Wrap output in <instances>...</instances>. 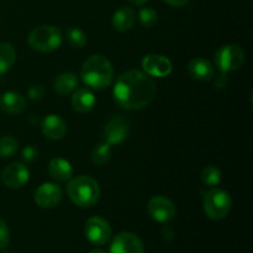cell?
I'll use <instances>...</instances> for the list:
<instances>
[{
	"label": "cell",
	"mask_w": 253,
	"mask_h": 253,
	"mask_svg": "<svg viewBox=\"0 0 253 253\" xmlns=\"http://www.w3.org/2000/svg\"><path fill=\"white\" fill-rule=\"evenodd\" d=\"M157 93L152 77L145 72L131 69L121 74L113 89L114 100L126 110H138L150 105Z\"/></svg>",
	"instance_id": "6da1fadb"
},
{
	"label": "cell",
	"mask_w": 253,
	"mask_h": 253,
	"mask_svg": "<svg viewBox=\"0 0 253 253\" xmlns=\"http://www.w3.org/2000/svg\"><path fill=\"white\" fill-rule=\"evenodd\" d=\"M81 77L86 86L95 90H103L111 85L114 81V68L111 62L101 54L88 57L82 66Z\"/></svg>",
	"instance_id": "7a4b0ae2"
},
{
	"label": "cell",
	"mask_w": 253,
	"mask_h": 253,
	"mask_svg": "<svg viewBox=\"0 0 253 253\" xmlns=\"http://www.w3.org/2000/svg\"><path fill=\"white\" fill-rule=\"evenodd\" d=\"M67 194L77 207L90 208L98 203L100 198V188L94 178L89 175H78L69 180Z\"/></svg>",
	"instance_id": "3957f363"
},
{
	"label": "cell",
	"mask_w": 253,
	"mask_h": 253,
	"mask_svg": "<svg viewBox=\"0 0 253 253\" xmlns=\"http://www.w3.org/2000/svg\"><path fill=\"white\" fill-rule=\"evenodd\" d=\"M27 42L34 51L47 53V52L56 51L61 47L63 42V35L58 27L52 25H42L30 32Z\"/></svg>",
	"instance_id": "277c9868"
},
{
	"label": "cell",
	"mask_w": 253,
	"mask_h": 253,
	"mask_svg": "<svg viewBox=\"0 0 253 253\" xmlns=\"http://www.w3.org/2000/svg\"><path fill=\"white\" fill-rule=\"evenodd\" d=\"M232 209V198L226 190L214 188L205 193L204 210L211 220H222Z\"/></svg>",
	"instance_id": "5b68a950"
},
{
	"label": "cell",
	"mask_w": 253,
	"mask_h": 253,
	"mask_svg": "<svg viewBox=\"0 0 253 253\" xmlns=\"http://www.w3.org/2000/svg\"><path fill=\"white\" fill-rule=\"evenodd\" d=\"M245 63V52L240 46L234 43L220 47L215 53V66L220 72H235Z\"/></svg>",
	"instance_id": "8992f818"
},
{
	"label": "cell",
	"mask_w": 253,
	"mask_h": 253,
	"mask_svg": "<svg viewBox=\"0 0 253 253\" xmlns=\"http://www.w3.org/2000/svg\"><path fill=\"white\" fill-rule=\"evenodd\" d=\"M84 235L90 244L103 246L111 239L113 230L110 224L101 216H93L86 220L84 226Z\"/></svg>",
	"instance_id": "52a82bcc"
},
{
	"label": "cell",
	"mask_w": 253,
	"mask_h": 253,
	"mask_svg": "<svg viewBox=\"0 0 253 253\" xmlns=\"http://www.w3.org/2000/svg\"><path fill=\"white\" fill-rule=\"evenodd\" d=\"M147 210L150 216L155 221L161 222V224H167L172 221L177 215V209H175L174 203L170 202L168 198L165 197H153L148 202Z\"/></svg>",
	"instance_id": "ba28073f"
},
{
	"label": "cell",
	"mask_w": 253,
	"mask_h": 253,
	"mask_svg": "<svg viewBox=\"0 0 253 253\" xmlns=\"http://www.w3.org/2000/svg\"><path fill=\"white\" fill-rule=\"evenodd\" d=\"M63 198V190L54 183H43L35 192V203L43 209L56 208Z\"/></svg>",
	"instance_id": "9c48e42d"
},
{
	"label": "cell",
	"mask_w": 253,
	"mask_h": 253,
	"mask_svg": "<svg viewBox=\"0 0 253 253\" xmlns=\"http://www.w3.org/2000/svg\"><path fill=\"white\" fill-rule=\"evenodd\" d=\"M128 135V121L123 116H115L106 123L103 130L104 141L113 145H120Z\"/></svg>",
	"instance_id": "30bf717a"
},
{
	"label": "cell",
	"mask_w": 253,
	"mask_h": 253,
	"mask_svg": "<svg viewBox=\"0 0 253 253\" xmlns=\"http://www.w3.org/2000/svg\"><path fill=\"white\" fill-rule=\"evenodd\" d=\"M110 253H145V247L135 234L120 232L111 241Z\"/></svg>",
	"instance_id": "8fae6325"
},
{
	"label": "cell",
	"mask_w": 253,
	"mask_h": 253,
	"mask_svg": "<svg viewBox=\"0 0 253 253\" xmlns=\"http://www.w3.org/2000/svg\"><path fill=\"white\" fill-rule=\"evenodd\" d=\"M142 68L146 74L150 77H157V78H163L172 73V62L162 54L151 53L143 57L142 59Z\"/></svg>",
	"instance_id": "7c38bea8"
},
{
	"label": "cell",
	"mask_w": 253,
	"mask_h": 253,
	"mask_svg": "<svg viewBox=\"0 0 253 253\" xmlns=\"http://www.w3.org/2000/svg\"><path fill=\"white\" fill-rule=\"evenodd\" d=\"M1 179L7 188L20 189L29 182L30 170L24 163L14 162L5 168Z\"/></svg>",
	"instance_id": "4fadbf2b"
},
{
	"label": "cell",
	"mask_w": 253,
	"mask_h": 253,
	"mask_svg": "<svg viewBox=\"0 0 253 253\" xmlns=\"http://www.w3.org/2000/svg\"><path fill=\"white\" fill-rule=\"evenodd\" d=\"M42 133L49 140H62L67 133V124L61 116L49 114L41 123Z\"/></svg>",
	"instance_id": "5bb4252c"
},
{
	"label": "cell",
	"mask_w": 253,
	"mask_h": 253,
	"mask_svg": "<svg viewBox=\"0 0 253 253\" xmlns=\"http://www.w3.org/2000/svg\"><path fill=\"white\" fill-rule=\"evenodd\" d=\"M188 73L200 82H209L214 77V66L205 58H194L188 63Z\"/></svg>",
	"instance_id": "9a60e30c"
},
{
	"label": "cell",
	"mask_w": 253,
	"mask_h": 253,
	"mask_svg": "<svg viewBox=\"0 0 253 253\" xmlns=\"http://www.w3.org/2000/svg\"><path fill=\"white\" fill-rule=\"evenodd\" d=\"M26 100L17 91H6L0 96V109L10 115H16L24 111Z\"/></svg>",
	"instance_id": "2e32d148"
},
{
	"label": "cell",
	"mask_w": 253,
	"mask_h": 253,
	"mask_svg": "<svg viewBox=\"0 0 253 253\" xmlns=\"http://www.w3.org/2000/svg\"><path fill=\"white\" fill-rule=\"evenodd\" d=\"M48 174L56 182H68L73 177V167L64 158H53L48 163Z\"/></svg>",
	"instance_id": "e0dca14e"
},
{
	"label": "cell",
	"mask_w": 253,
	"mask_h": 253,
	"mask_svg": "<svg viewBox=\"0 0 253 253\" xmlns=\"http://www.w3.org/2000/svg\"><path fill=\"white\" fill-rule=\"evenodd\" d=\"M95 105V96L88 88L76 89L72 96V106L81 114L89 113Z\"/></svg>",
	"instance_id": "ac0fdd59"
},
{
	"label": "cell",
	"mask_w": 253,
	"mask_h": 253,
	"mask_svg": "<svg viewBox=\"0 0 253 253\" xmlns=\"http://www.w3.org/2000/svg\"><path fill=\"white\" fill-rule=\"evenodd\" d=\"M136 15L131 7L123 6L116 10L113 15V27L119 32H126L133 27Z\"/></svg>",
	"instance_id": "d6986e66"
},
{
	"label": "cell",
	"mask_w": 253,
	"mask_h": 253,
	"mask_svg": "<svg viewBox=\"0 0 253 253\" xmlns=\"http://www.w3.org/2000/svg\"><path fill=\"white\" fill-rule=\"evenodd\" d=\"M78 86V77L72 72H64L58 74L53 82V89L59 95H67V94L74 91Z\"/></svg>",
	"instance_id": "ffe728a7"
},
{
	"label": "cell",
	"mask_w": 253,
	"mask_h": 253,
	"mask_svg": "<svg viewBox=\"0 0 253 253\" xmlns=\"http://www.w3.org/2000/svg\"><path fill=\"white\" fill-rule=\"evenodd\" d=\"M16 59V51L12 44L0 42V74H4L14 66Z\"/></svg>",
	"instance_id": "44dd1931"
},
{
	"label": "cell",
	"mask_w": 253,
	"mask_h": 253,
	"mask_svg": "<svg viewBox=\"0 0 253 253\" xmlns=\"http://www.w3.org/2000/svg\"><path fill=\"white\" fill-rule=\"evenodd\" d=\"M111 145L108 142H100L91 151V161L96 166H104L109 162L111 157Z\"/></svg>",
	"instance_id": "7402d4cb"
},
{
	"label": "cell",
	"mask_w": 253,
	"mask_h": 253,
	"mask_svg": "<svg viewBox=\"0 0 253 253\" xmlns=\"http://www.w3.org/2000/svg\"><path fill=\"white\" fill-rule=\"evenodd\" d=\"M222 179V173L215 166H207L202 170V182L207 187H216Z\"/></svg>",
	"instance_id": "603a6c76"
},
{
	"label": "cell",
	"mask_w": 253,
	"mask_h": 253,
	"mask_svg": "<svg viewBox=\"0 0 253 253\" xmlns=\"http://www.w3.org/2000/svg\"><path fill=\"white\" fill-rule=\"evenodd\" d=\"M66 39L68 43L74 48H83L86 44V35L78 27H69L66 32Z\"/></svg>",
	"instance_id": "cb8c5ba5"
},
{
	"label": "cell",
	"mask_w": 253,
	"mask_h": 253,
	"mask_svg": "<svg viewBox=\"0 0 253 253\" xmlns=\"http://www.w3.org/2000/svg\"><path fill=\"white\" fill-rule=\"evenodd\" d=\"M17 148H19V142L16 138L11 136H4L0 138V158L11 157L16 153Z\"/></svg>",
	"instance_id": "d4e9b609"
},
{
	"label": "cell",
	"mask_w": 253,
	"mask_h": 253,
	"mask_svg": "<svg viewBox=\"0 0 253 253\" xmlns=\"http://www.w3.org/2000/svg\"><path fill=\"white\" fill-rule=\"evenodd\" d=\"M138 20L145 27H152L157 24L158 15L157 11L151 7H142L138 11Z\"/></svg>",
	"instance_id": "484cf974"
},
{
	"label": "cell",
	"mask_w": 253,
	"mask_h": 253,
	"mask_svg": "<svg viewBox=\"0 0 253 253\" xmlns=\"http://www.w3.org/2000/svg\"><path fill=\"white\" fill-rule=\"evenodd\" d=\"M10 241V232L6 222L0 219V250L6 249Z\"/></svg>",
	"instance_id": "4316f807"
},
{
	"label": "cell",
	"mask_w": 253,
	"mask_h": 253,
	"mask_svg": "<svg viewBox=\"0 0 253 253\" xmlns=\"http://www.w3.org/2000/svg\"><path fill=\"white\" fill-rule=\"evenodd\" d=\"M44 93H46V90H44V86L42 84H34V85L30 86L27 95H29V99H31V100L39 101L43 98Z\"/></svg>",
	"instance_id": "83f0119b"
},
{
	"label": "cell",
	"mask_w": 253,
	"mask_h": 253,
	"mask_svg": "<svg viewBox=\"0 0 253 253\" xmlns=\"http://www.w3.org/2000/svg\"><path fill=\"white\" fill-rule=\"evenodd\" d=\"M39 157V150L35 146L30 145L22 150V160L27 163H32Z\"/></svg>",
	"instance_id": "f1b7e54d"
},
{
	"label": "cell",
	"mask_w": 253,
	"mask_h": 253,
	"mask_svg": "<svg viewBox=\"0 0 253 253\" xmlns=\"http://www.w3.org/2000/svg\"><path fill=\"white\" fill-rule=\"evenodd\" d=\"M211 79H214V86L216 89L226 88L227 83H229V78H227L226 73H224V72L219 73V74H217V76L212 77Z\"/></svg>",
	"instance_id": "f546056e"
},
{
	"label": "cell",
	"mask_w": 253,
	"mask_h": 253,
	"mask_svg": "<svg viewBox=\"0 0 253 253\" xmlns=\"http://www.w3.org/2000/svg\"><path fill=\"white\" fill-rule=\"evenodd\" d=\"M163 1H165L166 4L169 5V6L182 7V6H184V5H187L189 0H163Z\"/></svg>",
	"instance_id": "4dcf8cb0"
},
{
	"label": "cell",
	"mask_w": 253,
	"mask_h": 253,
	"mask_svg": "<svg viewBox=\"0 0 253 253\" xmlns=\"http://www.w3.org/2000/svg\"><path fill=\"white\" fill-rule=\"evenodd\" d=\"M128 1L132 5H135V6H142V5H145L148 0H128Z\"/></svg>",
	"instance_id": "1f68e13d"
},
{
	"label": "cell",
	"mask_w": 253,
	"mask_h": 253,
	"mask_svg": "<svg viewBox=\"0 0 253 253\" xmlns=\"http://www.w3.org/2000/svg\"><path fill=\"white\" fill-rule=\"evenodd\" d=\"M89 253H106V252L103 251V250H93V251H90Z\"/></svg>",
	"instance_id": "d6a6232c"
},
{
	"label": "cell",
	"mask_w": 253,
	"mask_h": 253,
	"mask_svg": "<svg viewBox=\"0 0 253 253\" xmlns=\"http://www.w3.org/2000/svg\"><path fill=\"white\" fill-rule=\"evenodd\" d=\"M6 253H7V252H6Z\"/></svg>",
	"instance_id": "836d02e7"
}]
</instances>
